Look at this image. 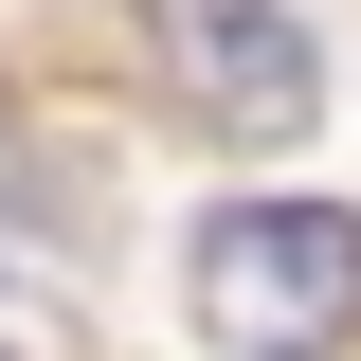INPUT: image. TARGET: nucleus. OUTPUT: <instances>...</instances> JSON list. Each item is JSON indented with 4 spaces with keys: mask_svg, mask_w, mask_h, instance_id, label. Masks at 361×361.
Returning a JSON list of instances; mask_svg holds the SVG:
<instances>
[{
    "mask_svg": "<svg viewBox=\"0 0 361 361\" xmlns=\"http://www.w3.org/2000/svg\"><path fill=\"white\" fill-rule=\"evenodd\" d=\"M180 307H199L217 361H325L361 325V217L343 199H235L180 253Z\"/></svg>",
    "mask_w": 361,
    "mask_h": 361,
    "instance_id": "nucleus-1",
    "label": "nucleus"
},
{
    "mask_svg": "<svg viewBox=\"0 0 361 361\" xmlns=\"http://www.w3.org/2000/svg\"><path fill=\"white\" fill-rule=\"evenodd\" d=\"M145 37H163V73L217 109L235 145H289L325 109V73H307V18L289 0H145Z\"/></svg>",
    "mask_w": 361,
    "mask_h": 361,
    "instance_id": "nucleus-2",
    "label": "nucleus"
}]
</instances>
